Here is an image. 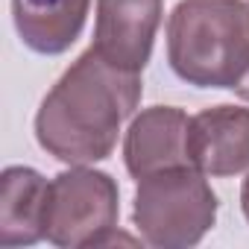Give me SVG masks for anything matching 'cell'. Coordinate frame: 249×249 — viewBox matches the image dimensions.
<instances>
[{"label":"cell","instance_id":"2","mask_svg":"<svg viewBox=\"0 0 249 249\" xmlns=\"http://www.w3.org/2000/svg\"><path fill=\"white\" fill-rule=\"evenodd\" d=\"M167 62L194 88H234L249 65L246 0H179L167 18Z\"/></svg>","mask_w":249,"mask_h":249},{"label":"cell","instance_id":"1","mask_svg":"<svg viewBox=\"0 0 249 249\" xmlns=\"http://www.w3.org/2000/svg\"><path fill=\"white\" fill-rule=\"evenodd\" d=\"M141 73L120 71L88 47L36 111V141L62 164H97L117 147L141 103Z\"/></svg>","mask_w":249,"mask_h":249},{"label":"cell","instance_id":"10","mask_svg":"<svg viewBox=\"0 0 249 249\" xmlns=\"http://www.w3.org/2000/svg\"><path fill=\"white\" fill-rule=\"evenodd\" d=\"M231 91H234V94H237L240 100H246V103H249V65H246V71H243V76L237 79V85H234Z\"/></svg>","mask_w":249,"mask_h":249},{"label":"cell","instance_id":"9","mask_svg":"<svg viewBox=\"0 0 249 249\" xmlns=\"http://www.w3.org/2000/svg\"><path fill=\"white\" fill-rule=\"evenodd\" d=\"M91 0H12V21L24 47L62 56L82 36Z\"/></svg>","mask_w":249,"mask_h":249},{"label":"cell","instance_id":"6","mask_svg":"<svg viewBox=\"0 0 249 249\" xmlns=\"http://www.w3.org/2000/svg\"><path fill=\"white\" fill-rule=\"evenodd\" d=\"M188 159L211 176L226 179L249 170V108L220 103L196 111L188 123Z\"/></svg>","mask_w":249,"mask_h":249},{"label":"cell","instance_id":"12","mask_svg":"<svg viewBox=\"0 0 249 249\" xmlns=\"http://www.w3.org/2000/svg\"><path fill=\"white\" fill-rule=\"evenodd\" d=\"M246 3H249V0H246Z\"/></svg>","mask_w":249,"mask_h":249},{"label":"cell","instance_id":"5","mask_svg":"<svg viewBox=\"0 0 249 249\" xmlns=\"http://www.w3.org/2000/svg\"><path fill=\"white\" fill-rule=\"evenodd\" d=\"M164 0H97L91 47L120 71L141 73L153 56Z\"/></svg>","mask_w":249,"mask_h":249},{"label":"cell","instance_id":"7","mask_svg":"<svg viewBox=\"0 0 249 249\" xmlns=\"http://www.w3.org/2000/svg\"><path fill=\"white\" fill-rule=\"evenodd\" d=\"M191 117L176 106H153L132 117L123 138V164L132 179L173 167H194L188 159Z\"/></svg>","mask_w":249,"mask_h":249},{"label":"cell","instance_id":"3","mask_svg":"<svg viewBox=\"0 0 249 249\" xmlns=\"http://www.w3.org/2000/svg\"><path fill=\"white\" fill-rule=\"evenodd\" d=\"M217 194L196 167H173L138 179L132 223L147 246H196L217 223Z\"/></svg>","mask_w":249,"mask_h":249},{"label":"cell","instance_id":"8","mask_svg":"<svg viewBox=\"0 0 249 249\" xmlns=\"http://www.w3.org/2000/svg\"><path fill=\"white\" fill-rule=\"evenodd\" d=\"M50 182L33 167H6L0 176V246H36L44 240Z\"/></svg>","mask_w":249,"mask_h":249},{"label":"cell","instance_id":"4","mask_svg":"<svg viewBox=\"0 0 249 249\" xmlns=\"http://www.w3.org/2000/svg\"><path fill=\"white\" fill-rule=\"evenodd\" d=\"M120 191L117 182L91 164H68L47 191L44 240L59 249L108 246L114 240H129L117 231Z\"/></svg>","mask_w":249,"mask_h":249},{"label":"cell","instance_id":"11","mask_svg":"<svg viewBox=\"0 0 249 249\" xmlns=\"http://www.w3.org/2000/svg\"><path fill=\"white\" fill-rule=\"evenodd\" d=\"M240 208H243V217L249 223V170H246V179H243V188H240Z\"/></svg>","mask_w":249,"mask_h":249}]
</instances>
